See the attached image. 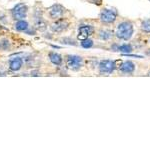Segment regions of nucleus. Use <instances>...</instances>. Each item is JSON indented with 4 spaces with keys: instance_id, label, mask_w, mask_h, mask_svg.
<instances>
[{
    "instance_id": "f257e3e1",
    "label": "nucleus",
    "mask_w": 150,
    "mask_h": 150,
    "mask_svg": "<svg viewBox=\"0 0 150 150\" xmlns=\"http://www.w3.org/2000/svg\"><path fill=\"white\" fill-rule=\"evenodd\" d=\"M133 32H134V27H133L132 22L131 21L125 20L118 24L115 35L118 39L127 41V40L131 39Z\"/></svg>"
},
{
    "instance_id": "f03ea898",
    "label": "nucleus",
    "mask_w": 150,
    "mask_h": 150,
    "mask_svg": "<svg viewBox=\"0 0 150 150\" xmlns=\"http://www.w3.org/2000/svg\"><path fill=\"white\" fill-rule=\"evenodd\" d=\"M99 18H100L101 22L104 24H112L117 19V11L114 8H104L101 10Z\"/></svg>"
},
{
    "instance_id": "7ed1b4c3",
    "label": "nucleus",
    "mask_w": 150,
    "mask_h": 150,
    "mask_svg": "<svg viewBox=\"0 0 150 150\" xmlns=\"http://www.w3.org/2000/svg\"><path fill=\"white\" fill-rule=\"evenodd\" d=\"M27 12H28V7L26 6V4L18 3L12 9L11 13H12V17L15 19V20H21V19H24L26 17Z\"/></svg>"
},
{
    "instance_id": "20e7f679",
    "label": "nucleus",
    "mask_w": 150,
    "mask_h": 150,
    "mask_svg": "<svg viewBox=\"0 0 150 150\" xmlns=\"http://www.w3.org/2000/svg\"><path fill=\"white\" fill-rule=\"evenodd\" d=\"M66 62L68 68L73 70V71H78L83 65V59L78 55H68Z\"/></svg>"
},
{
    "instance_id": "39448f33",
    "label": "nucleus",
    "mask_w": 150,
    "mask_h": 150,
    "mask_svg": "<svg viewBox=\"0 0 150 150\" xmlns=\"http://www.w3.org/2000/svg\"><path fill=\"white\" fill-rule=\"evenodd\" d=\"M116 68L115 61L109 59L101 60L100 63H99V72L101 74H110Z\"/></svg>"
},
{
    "instance_id": "423d86ee",
    "label": "nucleus",
    "mask_w": 150,
    "mask_h": 150,
    "mask_svg": "<svg viewBox=\"0 0 150 150\" xmlns=\"http://www.w3.org/2000/svg\"><path fill=\"white\" fill-rule=\"evenodd\" d=\"M94 33V27L91 25H81L78 28V35L77 38L79 40H84L91 36Z\"/></svg>"
},
{
    "instance_id": "0eeeda50",
    "label": "nucleus",
    "mask_w": 150,
    "mask_h": 150,
    "mask_svg": "<svg viewBox=\"0 0 150 150\" xmlns=\"http://www.w3.org/2000/svg\"><path fill=\"white\" fill-rule=\"evenodd\" d=\"M65 8L60 4H55L52 7L49 8V11H48V14H49V17L51 19H59L62 17V15L64 14Z\"/></svg>"
},
{
    "instance_id": "6e6552de",
    "label": "nucleus",
    "mask_w": 150,
    "mask_h": 150,
    "mask_svg": "<svg viewBox=\"0 0 150 150\" xmlns=\"http://www.w3.org/2000/svg\"><path fill=\"white\" fill-rule=\"evenodd\" d=\"M69 26V23L67 20L65 19H57L56 22H54L50 26V29L53 31V32H56V33H61L63 31L66 30Z\"/></svg>"
},
{
    "instance_id": "1a4fd4ad",
    "label": "nucleus",
    "mask_w": 150,
    "mask_h": 150,
    "mask_svg": "<svg viewBox=\"0 0 150 150\" xmlns=\"http://www.w3.org/2000/svg\"><path fill=\"white\" fill-rule=\"evenodd\" d=\"M119 71L122 72V73L132 74L135 71V64L132 61H130V60L122 62V64L119 67Z\"/></svg>"
},
{
    "instance_id": "9d476101",
    "label": "nucleus",
    "mask_w": 150,
    "mask_h": 150,
    "mask_svg": "<svg viewBox=\"0 0 150 150\" xmlns=\"http://www.w3.org/2000/svg\"><path fill=\"white\" fill-rule=\"evenodd\" d=\"M22 65H23L22 58L15 57V58H13V59H11L10 62H9V68H10L12 71H18V70L22 67Z\"/></svg>"
},
{
    "instance_id": "9b49d317",
    "label": "nucleus",
    "mask_w": 150,
    "mask_h": 150,
    "mask_svg": "<svg viewBox=\"0 0 150 150\" xmlns=\"http://www.w3.org/2000/svg\"><path fill=\"white\" fill-rule=\"evenodd\" d=\"M98 37L101 40L108 41L113 37V31L110 29H101L98 32Z\"/></svg>"
},
{
    "instance_id": "f8f14e48",
    "label": "nucleus",
    "mask_w": 150,
    "mask_h": 150,
    "mask_svg": "<svg viewBox=\"0 0 150 150\" xmlns=\"http://www.w3.org/2000/svg\"><path fill=\"white\" fill-rule=\"evenodd\" d=\"M49 59L54 65H61L62 63V57L60 54H58L56 52H50L49 53Z\"/></svg>"
},
{
    "instance_id": "ddd939ff",
    "label": "nucleus",
    "mask_w": 150,
    "mask_h": 150,
    "mask_svg": "<svg viewBox=\"0 0 150 150\" xmlns=\"http://www.w3.org/2000/svg\"><path fill=\"white\" fill-rule=\"evenodd\" d=\"M14 28H15L17 31H26L29 28V24L27 21L21 19V20H18L17 22L15 23Z\"/></svg>"
},
{
    "instance_id": "4468645a",
    "label": "nucleus",
    "mask_w": 150,
    "mask_h": 150,
    "mask_svg": "<svg viewBox=\"0 0 150 150\" xmlns=\"http://www.w3.org/2000/svg\"><path fill=\"white\" fill-rule=\"evenodd\" d=\"M118 51L125 53V54H128V53L133 51V47L130 43H124V44H121L118 46Z\"/></svg>"
},
{
    "instance_id": "2eb2a0df",
    "label": "nucleus",
    "mask_w": 150,
    "mask_h": 150,
    "mask_svg": "<svg viewBox=\"0 0 150 150\" xmlns=\"http://www.w3.org/2000/svg\"><path fill=\"white\" fill-rule=\"evenodd\" d=\"M140 29H141L142 32L146 33V34H150V18L142 21L141 25H140Z\"/></svg>"
},
{
    "instance_id": "dca6fc26",
    "label": "nucleus",
    "mask_w": 150,
    "mask_h": 150,
    "mask_svg": "<svg viewBox=\"0 0 150 150\" xmlns=\"http://www.w3.org/2000/svg\"><path fill=\"white\" fill-rule=\"evenodd\" d=\"M35 27L38 28L39 30H44L46 29V23L41 17H35Z\"/></svg>"
},
{
    "instance_id": "f3484780",
    "label": "nucleus",
    "mask_w": 150,
    "mask_h": 150,
    "mask_svg": "<svg viewBox=\"0 0 150 150\" xmlns=\"http://www.w3.org/2000/svg\"><path fill=\"white\" fill-rule=\"evenodd\" d=\"M93 40L89 39V38H86V39L84 40H81V46L83 48H85V49H88V48H91L93 46Z\"/></svg>"
},
{
    "instance_id": "a211bd4d",
    "label": "nucleus",
    "mask_w": 150,
    "mask_h": 150,
    "mask_svg": "<svg viewBox=\"0 0 150 150\" xmlns=\"http://www.w3.org/2000/svg\"><path fill=\"white\" fill-rule=\"evenodd\" d=\"M0 47L4 50H8L10 48V43H9L8 39H2L1 43H0Z\"/></svg>"
},
{
    "instance_id": "6ab92c4d",
    "label": "nucleus",
    "mask_w": 150,
    "mask_h": 150,
    "mask_svg": "<svg viewBox=\"0 0 150 150\" xmlns=\"http://www.w3.org/2000/svg\"><path fill=\"white\" fill-rule=\"evenodd\" d=\"M62 41H63V43H65V44H68V45H76L77 43H76V41L73 40V39H71V38H63L62 39Z\"/></svg>"
},
{
    "instance_id": "aec40b11",
    "label": "nucleus",
    "mask_w": 150,
    "mask_h": 150,
    "mask_svg": "<svg viewBox=\"0 0 150 150\" xmlns=\"http://www.w3.org/2000/svg\"><path fill=\"white\" fill-rule=\"evenodd\" d=\"M91 2L96 5H101L102 4V0H91Z\"/></svg>"
},
{
    "instance_id": "412c9836",
    "label": "nucleus",
    "mask_w": 150,
    "mask_h": 150,
    "mask_svg": "<svg viewBox=\"0 0 150 150\" xmlns=\"http://www.w3.org/2000/svg\"><path fill=\"white\" fill-rule=\"evenodd\" d=\"M147 76H150V71L148 72V73H147Z\"/></svg>"
},
{
    "instance_id": "4be33fe9",
    "label": "nucleus",
    "mask_w": 150,
    "mask_h": 150,
    "mask_svg": "<svg viewBox=\"0 0 150 150\" xmlns=\"http://www.w3.org/2000/svg\"><path fill=\"white\" fill-rule=\"evenodd\" d=\"M148 53H149V54H150V51H149V52H148Z\"/></svg>"
},
{
    "instance_id": "5701e85b",
    "label": "nucleus",
    "mask_w": 150,
    "mask_h": 150,
    "mask_svg": "<svg viewBox=\"0 0 150 150\" xmlns=\"http://www.w3.org/2000/svg\"><path fill=\"white\" fill-rule=\"evenodd\" d=\"M149 1H150V0H149Z\"/></svg>"
},
{
    "instance_id": "b1692460",
    "label": "nucleus",
    "mask_w": 150,
    "mask_h": 150,
    "mask_svg": "<svg viewBox=\"0 0 150 150\" xmlns=\"http://www.w3.org/2000/svg\"><path fill=\"white\" fill-rule=\"evenodd\" d=\"M0 48H1V47H0Z\"/></svg>"
}]
</instances>
